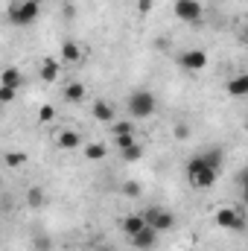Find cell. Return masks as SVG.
Returning a JSON list of instances; mask_svg holds the SVG:
<instances>
[{
	"label": "cell",
	"mask_w": 248,
	"mask_h": 251,
	"mask_svg": "<svg viewBox=\"0 0 248 251\" xmlns=\"http://www.w3.org/2000/svg\"><path fill=\"white\" fill-rule=\"evenodd\" d=\"M187 178H190V184L196 190H210L216 184V178H219V170L210 167V164L204 161V155H196V158H190V164H187Z\"/></svg>",
	"instance_id": "cell-1"
},
{
	"label": "cell",
	"mask_w": 248,
	"mask_h": 251,
	"mask_svg": "<svg viewBox=\"0 0 248 251\" xmlns=\"http://www.w3.org/2000/svg\"><path fill=\"white\" fill-rule=\"evenodd\" d=\"M125 108H128L131 120H146V117L155 114L158 102H155V94H149V91H134V94L125 100Z\"/></svg>",
	"instance_id": "cell-2"
},
{
	"label": "cell",
	"mask_w": 248,
	"mask_h": 251,
	"mask_svg": "<svg viewBox=\"0 0 248 251\" xmlns=\"http://www.w3.org/2000/svg\"><path fill=\"white\" fill-rule=\"evenodd\" d=\"M38 15H41V6L32 3V0H18V3L9 6V21L15 26H29V24L38 21Z\"/></svg>",
	"instance_id": "cell-3"
},
{
	"label": "cell",
	"mask_w": 248,
	"mask_h": 251,
	"mask_svg": "<svg viewBox=\"0 0 248 251\" xmlns=\"http://www.w3.org/2000/svg\"><path fill=\"white\" fill-rule=\"evenodd\" d=\"M143 222L161 234V231H170V228L175 225V216H173L170 210H164V207H149V210L143 213Z\"/></svg>",
	"instance_id": "cell-4"
},
{
	"label": "cell",
	"mask_w": 248,
	"mask_h": 251,
	"mask_svg": "<svg viewBox=\"0 0 248 251\" xmlns=\"http://www.w3.org/2000/svg\"><path fill=\"white\" fill-rule=\"evenodd\" d=\"M216 225L243 234V231H246V216H243L240 210H234V207H222V210H216Z\"/></svg>",
	"instance_id": "cell-5"
},
{
	"label": "cell",
	"mask_w": 248,
	"mask_h": 251,
	"mask_svg": "<svg viewBox=\"0 0 248 251\" xmlns=\"http://www.w3.org/2000/svg\"><path fill=\"white\" fill-rule=\"evenodd\" d=\"M173 12H175V18H178V21L196 24V21L201 18V3H198V0H175Z\"/></svg>",
	"instance_id": "cell-6"
},
{
	"label": "cell",
	"mask_w": 248,
	"mask_h": 251,
	"mask_svg": "<svg viewBox=\"0 0 248 251\" xmlns=\"http://www.w3.org/2000/svg\"><path fill=\"white\" fill-rule=\"evenodd\" d=\"M178 64L184 70H204L207 67V53L204 50H187V53L178 56Z\"/></svg>",
	"instance_id": "cell-7"
},
{
	"label": "cell",
	"mask_w": 248,
	"mask_h": 251,
	"mask_svg": "<svg viewBox=\"0 0 248 251\" xmlns=\"http://www.w3.org/2000/svg\"><path fill=\"white\" fill-rule=\"evenodd\" d=\"M155 243H158V231H155V228H149V225H143L137 234H131V246H134V249H140V251H149Z\"/></svg>",
	"instance_id": "cell-8"
},
{
	"label": "cell",
	"mask_w": 248,
	"mask_h": 251,
	"mask_svg": "<svg viewBox=\"0 0 248 251\" xmlns=\"http://www.w3.org/2000/svg\"><path fill=\"white\" fill-rule=\"evenodd\" d=\"M91 111H94V120H99V123H114V105H111V102L97 100Z\"/></svg>",
	"instance_id": "cell-9"
},
{
	"label": "cell",
	"mask_w": 248,
	"mask_h": 251,
	"mask_svg": "<svg viewBox=\"0 0 248 251\" xmlns=\"http://www.w3.org/2000/svg\"><path fill=\"white\" fill-rule=\"evenodd\" d=\"M56 143H59V149H79L82 146V137H79V131H70V128H64L59 131V137H56Z\"/></svg>",
	"instance_id": "cell-10"
},
{
	"label": "cell",
	"mask_w": 248,
	"mask_h": 251,
	"mask_svg": "<svg viewBox=\"0 0 248 251\" xmlns=\"http://www.w3.org/2000/svg\"><path fill=\"white\" fill-rule=\"evenodd\" d=\"M59 70H62V64L56 62V59H44V62H41V70H38V79L56 82V79H59Z\"/></svg>",
	"instance_id": "cell-11"
},
{
	"label": "cell",
	"mask_w": 248,
	"mask_h": 251,
	"mask_svg": "<svg viewBox=\"0 0 248 251\" xmlns=\"http://www.w3.org/2000/svg\"><path fill=\"white\" fill-rule=\"evenodd\" d=\"M82 47L76 44V41H64L62 44V62H67V64H76V62H82Z\"/></svg>",
	"instance_id": "cell-12"
},
{
	"label": "cell",
	"mask_w": 248,
	"mask_h": 251,
	"mask_svg": "<svg viewBox=\"0 0 248 251\" xmlns=\"http://www.w3.org/2000/svg\"><path fill=\"white\" fill-rule=\"evenodd\" d=\"M64 100L73 102V105L85 102V85H82V82H70V85H64Z\"/></svg>",
	"instance_id": "cell-13"
},
{
	"label": "cell",
	"mask_w": 248,
	"mask_h": 251,
	"mask_svg": "<svg viewBox=\"0 0 248 251\" xmlns=\"http://www.w3.org/2000/svg\"><path fill=\"white\" fill-rule=\"evenodd\" d=\"M0 85L18 91V88H21V70H18V67H6V70L0 73Z\"/></svg>",
	"instance_id": "cell-14"
},
{
	"label": "cell",
	"mask_w": 248,
	"mask_h": 251,
	"mask_svg": "<svg viewBox=\"0 0 248 251\" xmlns=\"http://www.w3.org/2000/svg\"><path fill=\"white\" fill-rule=\"evenodd\" d=\"M228 94L231 97H246L248 94V76H234L228 82Z\"/></svg>",
	"instance_id": "cell-15"
},
{
	"label": "cell",
	"mask_w": 248,
	"mask_h": 251,
	"mask_svg": "<svg viewBox=\"0 0 248 251\" xmlns=\"http://www.w3.org/2000/svg\"><path fill=\"white\" fill-rule=\"evenodd\" d=\"M105 155H108V146L105 143H88L85 146V158L88 161H102Z\"/></svg>",
	"instance_id": "cell-16"
},
{
	"label": "cell",
	"mask_w": 248,
	"mask_h": 251,
	"mask_svg": "<svg viewBox=\"0 0 248 251\" xmlns=\"http://www.w3.org/2000/svg\"><path fill=\"white\" fill-rule=\"evenodd\" d=\"M143 225H146V222H143V216H140V213H131V216H125V219H123V231L128 234V237H131V234H137Z\"/></svg>",
	"instance_id": "cell-17"
},
{
	"label": "cell",
	"mask_w": 248,
	"mask_h": 251,
	"mask_svg": "<svg viewBox=\"0 0 248 251\" xmlns=\"http://www.w3.org/2000/svg\"><path fill=\"white\" fill-rule=\"evenodd\" d=\"M120 152H123V161H128V164H131V161H140V158H143V146H140L137 140H134L131 146L120 149Z\"/></svg>",
	"instance_id": "cell-18"
},
{
	"label": "cell",
	"mask_w": 248,
	"mask_h": 251,
	"mask_svg": "<svg viewBox=\"0 0 248 251\" xmlns=\"http://www.w3.org/2000/svg\"><path fill=\"white\" fill-rule=\"evenodd\" d=\"M26 204L35 210V207H41L44 204V190L41 187H29V193H26Z\"/></svg>",
	"instance_id": "cell-19"
},
{
	"label": "cell",
	"mask_w": 248,
	"mask_h": 251,
	"mask_svg": "<svg viewBox=\"0 0 248 251\" xmlns=\"http://www.w3.org/2000/svg\"><path fill=\"white\" fill-rule=\"evenodd\" d=\"M204 161H207V164H210V167H216V170H222V161H225V152H222V149H216V146H213V149H210V152H204Z\"/></svg>",
	"instance_id": "cell-20"
},
{
	"label": "cell",
	"mask_w": 248,
	"mask_h": 251,
	"mask_svg": "<svg viewBox=\"0 0 248 251\" xmlns=\"http://www.w3.org/2000/svg\"><path fill=\"white\" fill-rule=\"evenodd\" d=\"M111 131H114V137L117 134H134V126L128 123V120H114L111 123Z\"/></svg>",
	"instance_id": "cell-21"
},
{
	"label": "cell",
	"mask_w": 248,
	"mask_h": 251,
	"mask_svg": "<svg viewBox=\"0 0 248 251\" xmlns=\"http://www.w3.org/2000/svg\"><path fill=\"white\" fill-rule=\"evenodd\" d=\"M26 164V155L24 152H9L6 155V167H24Z\"/></svg>",
	"instance_id": "cell-22"
},
{
	"label": "cell",
	"mask_w": 248,
	"mask_h": 251,
	"mask_svg": "<svg viewBox=\"0 0 248 251\" xmlns=\"http://www.w3.org/2000/svg\"><path fill=\"white\" fill-rule=\"evenodd\" d=\"M53 117H56V108H53V105H41V111H38V120H41V123H50Z\"/></svg>",
	"instance_id": "cell-23"
},
{
	"label": "cell",
	"mask_w": 248,
	"mask_h": 251,
	"mask_svg": "<svg viewBox=\"0 0 248 251\" xmlns=\"http://www.w3.org/2000/svg\"><path fill=\"white\" fill-rule=\"evenodd\" d=\"M114 143H117L120 149H125V146H131V143H134V134H117V137H114Z\"/></svg>",
	"instance_id": "cell-24"
},
{
	"label": "cell",
	"mask_w": 248,
	"mask_h": 251,
	"mask_svg": "<svg viewBox=\"0 0 248 251\" xmlns=\"http://www.w3.org/2000/svg\"><path fill=\"white\" fill-rule=\"evenodd\" d=\"M15 94H18L15 88H3V85H0V102H12V100H15Z\"/></svg>",
	"instance_id": "cell-25"
},
{
	"label": "cell",
	"mask_w": 248,
	"mask_h": 251,
	"mask_svg": "<svg viewBox=\"0 0 248 251\" xmlns=\"http://www.w3.org/2000/svg\"><path fill=\"white\" fill-rule=\"evenodd\" d=\"M123 190L128 193V196H137V193H140V184H134V181H125Z\"/></svg>",
	"instance_id": "cell-26"
},
{
	"label": "cell",
	"mask_w": 248,
	"mask_h": 251,
	"mask_svg": "<svg viewBox=\"0 0 248 251\" xmlns=\"http://www.w3.org/2000/svg\"><path fill=\"white\" fill-rule=\"evenodd\" d=\"M175 137H178V140L190 137V128H187V126H175Z\"/></svg>",
	"instance_id": "cell-27"
},
{
	"label": "cell",
	"mask_w": 248,
	"mask_h": 251,
	"mask_svg": "<svg viewBox=\"0 0 248 251\" xmlns=\"http://www.w3.org/2000/svg\"><path fill=\"white\" fill-rule=\"evenodd\" d=\"M137 9L146 15V12H152V0H137Z\"/></svg>",
	"instance_id": "cell-28"
},
{
	"label": "cell",
	"mask_w": 248,
	"mask_h": 251,
	"mask_svg": "<svg viewBox=\"0 0 248 251\" xmlns=\"http://www.w3.org/2000/svg\"><path fill=\"white\" fill-rule=\"evenodd\" d=\"M32 3H38V6H41V3H44V0H32Z\"/></svg>",
	"instance_id": "cell-29"
}]
</instances>
